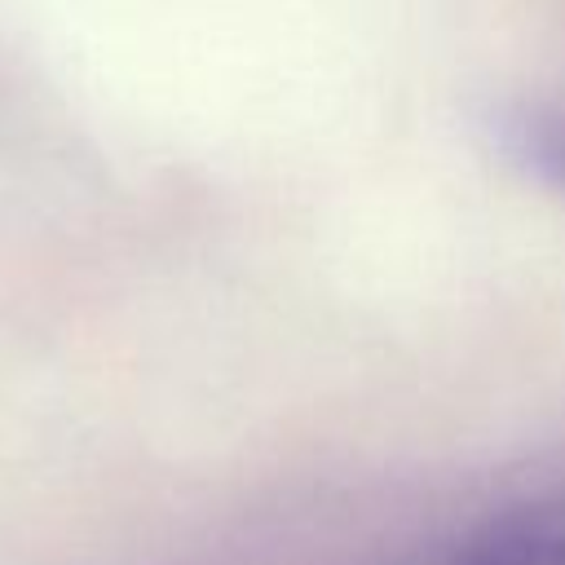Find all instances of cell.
<instances>
[{
    "label": "cell",
    "instance_id": "1",
    "mask_svg": "<svg viewBox=\"0 0 565 565\" xmlns=\"http://www.w3.org/2000/svg\"><path fill=\"white\" fill-rule=\"evenodd\" d=\"M455 565H565V508H521L490 521Z\"/></svg>",
    "mask_w": 565,
    "mask_h": 565
},
{
    "label": "cell",
    "instance_id": "2",
    "mask_svg": "<svg viewBox=\"0 0 565 565\" xmlns=\"http://www.w3.org/2000/svg\"><path fill=\"white\" fill-rule=\"evenodd\" d=\"M499 141L534 177L565 190V115H556V110H512V115L499 119Z\"/></svg>",
    "mask_w": 565,
    "mask_h": 565
}]
</instances>
